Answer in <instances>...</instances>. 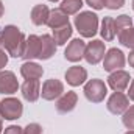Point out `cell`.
Returning a JSON list of instances; mask_svg holds the SVG:
<instances>
[{
    "instance_id": "1",
    "label": "cell",
    "mask_w": 134,
    "mask_h": 134,
    "mask_svg": "<svg viewBox=\"0 0 134 134\" xmlns=\"http://www.w3.org/2000/svg\"><path fill=\"white\" fill-rule=\"evenodd\" d=\"M25 44H27V39L17 27L6 25V27L0 28V45L13 58H22L24 56Z\"/></svg>"
},
{
    "instance_id": "2",
    "label": "cell",
    "mask_w": 134,
    "mask_h": 134,
    "mask_svg": "<svg viewBox=\"0 0 134 134\" xmlns=\"http://www.w3.org/2000/svg\"><path fill=\"white\" fill-rule=\"evenodd\" d=\"M75 28L83 37L92 39L98 33V16L92 11H83L75 17Z\"/></svg>"
},
{
    "instance_id": "3",
    "label": "cell",
    "mask_w": 134,
    "mask_h": 134,
    "mask_svg": "<svg viewBox=\"0 0 134 134\" xmlns=\"http://www.w3.org/2000/svg\"><path fill=\"white\" fill-rule=\"evenodd\" d=\"M106 94H108V86L104 84L103 80L94 78V80H89L84 84V95L92 103H101L104 100Z\"/></svg>"
},
{
    "instance_id": "4",
    "label": "cell",
    "mask_w": 134,
    "mask_h": 134,
    "mask_svg": "<svg viewBox=\"0 0 134 134\" xmlns=\"http://www.w3.org/2000/svg\"><path fill=\"white\" fill-rule=\"evenodd\" d=\"M0 112L5 120H17L24 112V106L20 100L14 97H6L0 101Z\"/></svg>"
},
{
    "instance_id": "5",
    "label": "cell",
    "mask_w": 134,
    "mask_h": 134,
    "mask_svg": "<svg viewBox=\"0 0 134 134\" xmlns=\"http://www.w3.org/2000/svg\"><path fill=\"white\" fill-rule=\"evenodd\" d=\"M126 58L125 53L119 48H109L104 53L103 58V69L106 72H115V70H122V67L125 66Z\"/></svg>"
},
{
    "instance_id": "6",
    "label": "cell",
    "mask_w": 134,
    "mask_h": 134,
    "mask_svg": "<svg viewBox=\"0 0 134 134\" xmlns=\"http://www.w3.org/2000/svg\"><path fill=\"white\" fill-rule=\"evenodd\" d=\"M104 58V42H101L98 39H92L91 42L86 44V50H84V59L87 61V64H98Z\"/></svg>"
},
{
    "instance_id": "7",
    "label": "cell",
    "mask_w": 134,
    "mask_h": 134,
    "mask_svg": "<svg viewBox=\"0 0 134 134\" xmlns=\"http://www.w3.org/2000/svg\"><path fill=\"white\" fill-rule=\"evenodd\" d=\"M63 94H64V84H63L59 80H56V78H50V80H47V81L42 84L41 95H42L44 100H47V101L56 100V98H59Z\"/></svg>"
},
{
    "instance_id": "8",
    "label": "cell",
    "mask_w": 134,
    "mask_h": 134,
    "mask_svg": "<svg viewBox=\"0 0 134 134\" xmlns=\"http://www.w3.org/2000/svg\"><path fill=\"white\" fill-rule=\"evenodd\" d=\"M108 111L114 115H122L130 108V98L123 92H114L108 100Z\"/></svg>"
},
{
    "instance_id": "9",
    "label": "cell",
    "mask_w": 134,
    "mask_h": 134,
    "mask_svg": "<svg viewBox=\"0 0 134 134\" xmlns=\"http://www.w3.org/2000/svg\"><path fill=\"white\" fill-rule=\"evenodd\" d=\"M84 50H86V42L83 39H80V37L72 39L66 47L64 58L70 63H78L84 58Z\"/></svg>"
},
{
    "instance_id": "10",
    "label": "cell",
    "mask_w": 134,
    "mask_h": 134,
    "mask_svg": "<svg viewBox=\"0 0 134 134\" xmlns=\"http://www.w3.org/2000/svg\"><path fill=\"white\" fill-rule=\"evenodd\" d=\"M131 76L128 72L125 70H115L111 72V75L108 76V86L114 91V92H123L128 86H130Z\"/></svg>"
},
{
    "instance_id": "11",
    "label": "cell",
    "mask_w": 134,
    "mask_h": 134,
    "mask_svg": "<svg viewBox=\"0 0 134 134\" xmlns=\"http://www.w3.org/2000/svg\"><path fill=\"white\" fill-rule=\"evenodd\" d=\"M19 89L17 78L9 70H0V94L3 95H13Z\"/></svg>"
},
{
    "instance_id": "12",
    "label": "cell",
    "mask_w": 134,
    "mask_h": 134,
    "mask_svg": "<svg viewBox=\"0 0 134 134\" xmlns=\"http://www.w3.org/2000/svg\"><path fill=\"white\" fill-rule=\"evenodd\" d=\"M76 103H78V95H76V92L67 91V92H64V94L58 98V101H56V111H58L59 114L72 112V111L75 109Z\"/></svg>"
},
{
    "instance_id": "13",
    "label": "cell",
    "mask_w": 134,
    "mask_h": 134,
    "mask_svg": "<svg viewBox=\"0 0 134 134\" xmlns=\"http://www.w3.org/2000/svg\"><path fill=\"white\" fill-rule=\"evenodd\" d=\"M22 97L30 103H34L41 97V83L39 80H25L24 84L20 86Z\"/></svg>"
},
{
    "instance_id": "14",
    "label": "cell",
    "mask_w": 134,
    "mask_h": 134,
    "mask_svg": "<svg viewBox=\"0 0 134 134\" xmlns=\"http://www.w3.org/2000/svg\"><path fill=\"white\" fill-rule=\"evenodd\" d=\"M66 80H67V83H69L70 86H73V87L81 86V84H84L86 80H87V70L81 66L69 67L67 72H66Z\"/></svg>"
},
{
    "instance_id": "15",
    "label": "cell",
    "mask_w": 134,
    "mask_h": 134,
    "mask_svg": "<svg viewBox=\"0 0 134 134\" xmlns=\"http://www.w3.org/2000/svg\"><path fill=\"white\" fill-rule=\"evenodd\" d=\"M39 52H41V36L30 34L27 37V44H25V52H24V59L27 61H33L39 58Z\"/></svg>"
},
{
    "instance_id": "16",
    "label": "cell",
    "mask_w": 134,
    "mask_h": 134,
    "mask_svg": "<svg viewBox=\"0 0 134 134\" xmlns=\"http://www.w3.org/2000/svg\"><path fill=\"white\" fill-rule=\"evenodd\" d=\"M56 52V42L53 41V37L50 34H42L41 36V52H39V58L42 61L50 59Z\"/></svg>"
},
{
    "instance_id": "17",
    "label": "cell",
    "mask_w": 134,
    "mask_h": 134,
    "mask_svg": "<svg viewBox=\"0 0 134 134\" xmlns=\"http://www.w3.org/2000/svg\"><path fill=\"white\" fill-rule=\"evenodd\" d=\"M20 75H22L25 80H39V78H42V75H44V69L39 66L37 63L25 61V63L20 66Z\"/></svg>"
},
{
    "instance_id": "18",
    "label": "cell",
    "mask_w": 134,
    "mask_h": 134,
    "mask_svg": "<svg viewBox=\"0 0 134 134\" xmlns=\"http://www.w3.org/2000/svg\"><path fill=\"white\" fill-rule=\"evenodd\" d=\"M69 24V17H67L66 13H63L59 8L58 9H50V16H48V20H47V25L52 28V30H56L59 27H64Z\"/></svg>"
},
{
    "instance_id": "19",
    "label": "cell",
    "mask_w": 134,
    "mask_h": 134,
    "mask_svg": "<svg viewBox=\"0 0 134 134\" xmlns=\"http://www.w3.org/2000/svg\"><path fill=\"white\" fill-rule=\"evenodd\" d=\"M50 9L47 5H36L31 9V20L34 25H47Z\"/></svg>"
},
{
    "instance_id": "20",
    "label": "cell",
    "mask_w": 134,
    "mask_h": 134,
    "mask_svg": "<svg viewBox=\"0 0 134 134\" xmlns=\"http://www.w3.org/2000/svg\"><path fill=\"white\" fill-rule=\"evenodd\" d=\"M100 34L101 37L104 39V41H112L114 37H115V22H114V17H104L103 20H101V30H100Z\"/></svg>"
},
{
    "instance_id": "21",
    "label": "cell",
    "mask_w": 134,
    "mask_h": 134,
    "mask_svg": "<svg viewBox=\"0 0 134 134\" xmlns=\"http://www.w3.org/2000/svg\"><path fill=\"white\" fill-rule=\"evenodd\" d=\"M72 31H73V28H72V25H70V22L64 25V27H59V28H56V30H53V41L56 42V45H64L67 42V39H70V36H72Z\"/></svg>"
},
{
    "instance_id": "22",
    "label": "cell",
    "mask_w": 134,
    "mask_h": 134,
    "mask_svg": "<svg viewBox=\"0 0 134 134\" xmlns=\"http://www.w3.org/2000/svg\"><path fill=\"white\" fill-rule=\"evenodd\" d=\"M83 8V0H63L59 5V9L66 13L67 16L78 14V11Z\"/></svg>"
},
{
    "instance_id": "23",
    "label": "cell",
    "mask_w": 134,
    "mask_h": 134,
    "mask_svg": "<svg viewBox=\"0 0 134 134\" xmlns=\"http://www.w3.org/2000/svg\"><path fill=\"white\" fill-rule=\"evenodd\" d=\"M117 36H119V42L123 47H128V48L134 50V28L133 27L122 30L120 33H117Z\"/></svg>"
},
{
    "instance_id": "24",
    "label": "cell",
    "mask_w": 134,
    "mask_h": 134,
    "mask_svg": "<svg viewBox=\"0 0 134 134\" xmlns=\"http://www.w3.org/2000/svg\"><path fill=\"white\" fill-rule=\"evenodd\" d=\"M114 22H115V31H117V33H120V31L125 30V28H131V27H133V20H131V17L126 16V14L117 16V17L114 19Z\"/></svg>"
},
{
    "instance_id": "25",
    "label": "cell",
    "mask_w": 134,
    "mask_h": 134,
    "mask_svg": "<svg viewBox=\"0 0 134 134\" xmlns=\"http://www.w3.org/2000/svg\"><path fill=\"white\" fill-rule=\"evenodd\" d=\"M122 115H123V117H122L123 125H125L128 130H134V104L133 106H130Z\"/></svg>"
},
{
    "instance_id": "26",
    "label": "cell",
    "mask_w": 134,
    "mask_h": 134,
    "mask_svg": "<svg viewBox=\"0 0 134 134\" xmlns=\"http://www.w3.org/2000/svg\"><path fill=\"white\" fill-rule=\"evenodd\" d=\"M125 5V0H103V6L108 9H119Z\"/></svg>"
},
{
    "instance_id": "27",
    "label": "cell",
    "mask_w": 134,
    "mask_h": 134,
    "mask_svg": "<svg viewBox=\"0 0 134 134\" xmlns=\"http://www.w3.org/2000/svg\"><path fill=\"white\" fill-rule=\"evenodd\" d=\"M24 134H42V128L37 123H30L24 128Z\"/></svg>"
},
{
    "instance_id": "28",
    "label": "cell",
    "mask_w": 134,
    "mask_h": 134,
    "mask_svg": "<svg viewBox=\"0 0 134 134\" xmlns=\"http://www.w3.org/2000/svg\"><path fill=\"white\" fill-rule=\"evenodd\" d=\"M3 134H24V128H20L17 125H9L8 128H5Z\"/></svg>"
},
{
    "instance_id": "29",
    "label": "cell",
    "mask_w": 134,
    "mask_h": 134,
    "mask_svg": "<svg viewBox=\"0 0 134 134\" xmlns=\"http://www.w3.org/2000/svg\"><path fill=\"white\" fill-rule=\"evenodd\" d=\"M6 64H8V53H6V50L0 45V70L6 66Z\"/></svg>"
},
{
    "instance_id": "30",
    "label": "cell",
    "mask_w": 134,
    "mask_h": 134,
    "mask_svg": "<svg viewBox=\"0 0 134 134\" xmlns=\"http://www.w3.org/2000/svg\"><path fill=\"white\" fill-rule=\"evenodd\" d=\"M86 3L91 6V8H94V9H103L104 6H103V0H86Z\"/></svg>"
},
{
    "instance_id": "31",
    "label": "cell",
    "mask_w": 134,
    "mask_h": 134,
    "mask_svg": "<svg viewBox=\"0 0 134 134\" xmlns=\"http://www.w3.org/2000/svg\"><path fill=\"white\" fill-rule=\"evenodd\" d=\"M128 98L134 101V80H131V84H130V91H128Z\"/></svg>"
},
{
    "instance_id": "32",
    "label": "cell",
    "mask_w": 134,
    "mask_h": 134,
    "mask_svg": "<svg viewBox=\"0 0 134 134\" xmlns=\"http://www.w3.org/2000/svg\"><path fill=\"white\" fill-rule=\"evenodd\" d=\"M128 63H130V66L134 67V50L130 53V56H128Z\"/></svg>"
},
{
    "instance_id": "33",
    "label": "cell",
    "mask_w": 134,
    "mask_h": 134,
    "mask_svg": "<svg viewBox=\"0 0 134 134\" xmlns=\"http://www.w3.org/2000/svg\"><path fill=\"white\" fill-rule=\"evenodd\" d=\"M3 13H5V6H3V3H2V0H0V17L3 16Z\"/></svg>"
},
{
    "instance_id": "34",
    "label": "cell",
    "mask_w": 134,
    "mask_h": 134,
    "mask_svg": "<svg viewBox=\"0 0 134 134\" xmlns=\"http://www.w3.org/2000/svg\"><path fill=\"white\" fill-rule=\"evenodd\" d=\"M3 131V117H2V112H0V134Z\"/></svg>"
},
{
    "instance_id": "35",
    "label": "cell",
    "mask_w": 134,
    "mask_h": 134,
    "mask_svg": "<svg viewBox=\"0 0 134 134\" xmlns=\"http://www.w3.org/2000/svg\"><path fill=\"white\" fill-rule=\"evenodd\" d=\"M125 134H134V130H130L128 133H125Z\"/></svg>"
},
{
    "instance_id": "36",
    "label": "cell",
    "mask_w": 134,
    "mask_h": 134,
    "mask_svg": "<svg viewBox=\"0 0 134 134\" xmlns=\"http://www.w3.org/2000/svg\"><path fill=\"white\" fill-rule=\"evenodd\" d=\"M48 2H53V3H56V2H59V0H48Z\"/></svg>"
},
{
    "instance_id": "37",
    "label": "cell",
    "mask_w": 134,
    "mask_h": 134,
    "mask_svg": "<svg viewBox=\"0 0 134 134\" xmlns=\"http://www.w3.org/2000/svg\"><path fill=\"white\" fill-rule=\"evenodd\" d=\"M133 9H134V0H133Z\"/></svg>"
}]
</instances>
